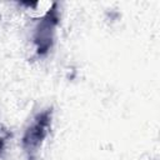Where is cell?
<instances>
[{
	"instance_id": "cell-1",
	"label": "cell",
	"mask_w": 160,
	"mask_h": 160,
	"mask_svg": "<svg viewBox=\"0 0 160 160\" xmlns=\"http://www.w3.org/2000/svg\"><path fill=\"white\" fill-rule=\"evenodd\" d=\"M50 122H51V110H45L36 115L31 125L25 131L22 138V148L29 160L35 159L42 140L48 135Z\"/></svg>"
},
{
	"instance_id": "cell-2",
	"label": "cell",
	"mask_w": 160,
	"mask_h": 160,
	"mask_svg": "<svg viewBox=\"0 0 160 160\" xmlns=\"http://www.w3.org/2000/svg\"><path fill=\"white\" fill-rule=\"evenodd\" d=\"M58 20H59V16L56 10H51L42 18V20L36 26V30L34 34V41L36 44L38 54L44 55L51 48Z\"/></svg>"
}]
</instances>
